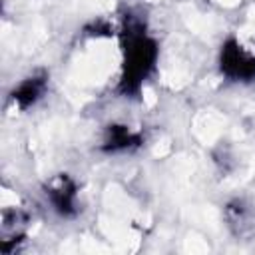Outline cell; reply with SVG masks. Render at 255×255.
Listing matches in <instances>:
<instances>
[{
	"instance_id": "7a4b0ae2",
	"label": "cell",
	"mask_w": 255,
	"mask_h": 255,
	"mask_svg": "<svg viewBox=\"0 0 255 255\" xmlns=\"http://www.w3.org/2000/svg\"><path fill=\"white\" fill-rule=\"evenodd\" d=\"M42 82H38V80H26L24 84H20V88H18V92H16V96H14V100H18L22 106H30L38 96H40V92H42Z\"/></svg>"
},
{
	"instance_id": "6da1fadb",
	"label": "cell",
	"mask_w": 255,
	"mask_h": 255,
	"mask_svg": "<svg viewBox=\"0 0 255 255\" xmlns=\"http://www.w3.org/2000/svg\"><path fill=\"white\" fill-rule=\"evenodd\" d=\"M221 70L235 80H249L255 76V50L239 42H227L221 50Z\"/></svg>"
}]
</instances>
